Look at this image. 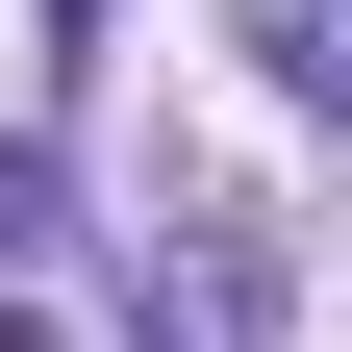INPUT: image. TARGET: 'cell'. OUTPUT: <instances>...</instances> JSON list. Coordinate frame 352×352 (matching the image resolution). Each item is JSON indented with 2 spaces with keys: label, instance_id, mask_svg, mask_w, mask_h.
<instances>
[{
  "label": "cell",
  "instance_id": "cell-1",
  "mask_svg": "<svg viewBox=\"0 0 352 352\" xmlns=\"http://www.w3.org/2000/svg\"><path fill=\"white\" fill-rule=\"evenodd\" d=\"M277 302H302V277H277V227H201V327H227V352H277Z\"/></svg>",
  "mask_w": 352,
  "mask_h": 352
},
{
  "label": "cell",
  "instance_id": "cell-3",
  "mask_svg": "<svg viewBox=\"0 0 352 352\" xmlns=\"http://www.w3.org/2000/svg\"><path fill=\"white\" fill-rule=\"evenodd\" d=\"M0 352H51V327H0Z\"/></svg>",
  "mask_w": 352,
  "mask_h": 352
},
{
  "label": "cell",
  "instance_id": "cell-2",
  "mask_svg": "<svg viewBox=\"0 0 352 352\" xmlns=\"http://www.w3.org/2000/svg\"><path fill=\"white\" fill-rule=\"evenodd\" d=\"M252 51H277V101H327V76H352V51H327V0H252Z\"/></svg>",
  "mask_w": 352,
  "mask_h": 352
}]
</instances>
